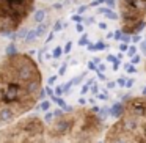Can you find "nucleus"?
I'll return each mask as SVG.
<instances>
[{
  "mask_svg": "<svg viewBox=\"0 0 146 143\" xmlns=\"http://www.w3.org/2000/svg\"><path fill=\"white\" fill-rule=\"evenodd\" d=\"M44 98L38 65L27 54L0 58V126L11 124Z\"/></svg>",
  "mask_w": 146,
  "mask_h": 143,
  "instance_id": "f257e3e1",
  "label": "nucleus"
},
{
  "mask_svg": "<svg viewBox=\"0 0 146 143\" xmlns=\"http://www.w3.org/2000/svg\"><path fill=\"white\" fill-rule=\"evenodd\" d=\"M146 0H119L121 30L127 35L140 32L145 27Z\"/></svg>",
  "mask_w": 146,
  "mask_h": 143,
  "instance_id": "20e7f679",
  "label": "nucleus"
},
{
  "mask_svg": "<svg viewBox=\"0 0 146 143\" xmlns=\"http://www.w3.org/2000/svg\"><path fill=\"white\" fill-rule=\"evenodd\" d=\"M36 0H0V35L13 33L29 19Z\"/></svg>",
  "mask_w": 146,
  "mask_h": 143,
  "instance_id": "7ed1b4c3",
  "label": "nucleus"
},
{
  "mask_svg": "<svg viewBox=\"0 0 146 143\" xmlns=\"http://www.w3.org/2000/svg\"><path fill=\"white\" fill-rule=\"evenodd\" d=\"M46 126L38 116H25L0 129V143H44Z\"/></svg>",
  "mask_w": 146,
  "mask_h": 143,
  "instance_id": "f03ea898",
  "label": "nucleus"
},
{
  "mask_svg": "<svg viewBox=\"0 0 146 143\" xmlns=\"http://www.w3.org/2000/svg\"><path fill=\"white\" fill-rule=\"evenodd\" d=\"M145 27H146V19H145Z\"/></svg>",
  "mask_w": 146,
  "mask_h": 143,
  "instance_id": "0eeeda50",
  "label": "nucleus"
},
{
  "mask_svg": "<svg viewBox=\"0 0 146 143\" xmlns=\"http://www.w3.org/2000/svg\"><path fill=\"white\" fill-rule=\"evenodd\" d=\"M145 69H146V61H145Z\"/></svg>",
  "mask_w": 146,
  "mask_h": 143,
  "instance_id": "423d86ee",
  "label": "nucleus"
},
{
  "mask_svg": "<svg viewBox=\"0 0 146 143\" xmlns=\"http://www.w3.org/2000/svg\"><path fill=\"white\" fill-rule=\"evenodd\" d=\"M41 108H42V110H47V108H49V102H42Z\"/></svg>",
  "mask_w": 146,
  "mask_h": 143,
  "instance_id": "39448f33",
  "label": "nucleus"
}]
</instances>
